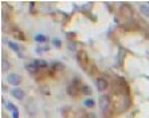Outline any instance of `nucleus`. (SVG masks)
I'll return each mask as SVG.
<instances>
[{
    "mask_svg": "<svg viewBox=\"0 0 149 118\" xmlns=\"http://www.w3.org/2000/svg\"><path fill=\"white\" fill-rule=\"evenodd\" d=\"M110 103L111 106L114 108L116 111H118V113H122V111H125L126 109L129 108V101H128V93H126V90L125 89H118L117 91L114 90V93H113V95L110 97Z\"/></svg>",
    "mask_w": 149,
    "mask_h": 118,
    "instance_id": "f257e3e1",
    "label": "nucleus"
},
{
    "mask_svg": "<svg viewBox=\"0 0 149 118\" xmlns=\"http://www.w3.org/2000/svg\"><path fill=\"white\" fill-rule=\"evenodd\" d=\"M75 56H77V62L79 63L82 67H85L87 65V62H89V55H87V52L85 50H78Z\"/></svg>",
    "mask_w": 149,
    "mask_h": 118,
    "instance_id": "f03ea898",
    "label": "nucleus"
},
{
    "mask_svg": "<svg viewBox=\"0 0 149 118\" xmlns=\"http://www.w3.org/2000/svg\"><path fill=\"white\" fill-rule=\"evenodd\" d=\"M7 82L14 87H17L22 82V76L16 73H8L7 74Z\"/></svg>",
    "mask_w": 149,
    "mask_h": 118,
    "instance_id": "7ed1b4c3",
    "label": "nucleus"
},
{
    "mask_svg": "<svg viewBox=\"0 0 149 118\" xmlns=\"http://www.w3.org/2000/svg\"><path fill=\"white\" fill-rule=\"evenodd\" d=\"M120 14H121L122 16H124V19H126V20H130L133 17V11L129 4H122L121 8H120Z\"/></svg>",
    "mask_w": 149,
    "mask_h": 118,
    "instance_id": "20e7f679",
    "label": "nucleus"
},
{
    "mask_svg": "<svg viewBox=\"0 0 149 118\" xmlns=\"http://www.w3.org/2000/svg\"><path fill=\"white\" fill-rule=\"evenodd\" d=\"M109 106H110V98L108 97V95H105V94H102L100 97V108H101V111L102 113H106L109 109Z\"/></svg>",
    "mask_w": 149,
    "mask_h": 118,
    "instance_id": "39448f33",
    "label": "nucleus"
},
{
    "mask_svg": "<svg viewBox=\"0 0 149 118\" xmlns=\"http://www.w3.org/2000/svg\"><path fill=\"white\" fill-rule=\"evenodd\" d=\"M11 94H12V97L15 98V99H17V101H23L24 99V90L23 89H20V87H14L12 90H11Z\"/></svg>",
    "mask_w": 149,
    "mask_h": 118,
    "instance_id": "423d86ee",
    "label": "nucleus"
},
{
    "mask_svg": "<svg viewBox=\"0 0 149 118\" xmlns=\"http://www.w3.org/2000/svg\"><path fill=\"white\" fill-rule=\"evenodd\" d=\"M95 85H97V89L100 93H104V91H106V89H108L109 83L108 81L105 79V78H97V81H95Z\"/></svg>",
    "mask_w": 149,
    "mask_h": 118,
    "instance_id": "0eeeda50",
    "label": "nucleus"
},
{
    "mask_svg": "<svg viewBox=\"0 0 149 118\" xmlns=\"http://www.w3.org/2000/svg\"><path fill=\"white\" fill-rule=\"evenodd\" d=\"M32 63H34V65L38 67L39 70L47 69V67H49V63H47V60H45V59H34V60H32Z\"/></svg>",
    "mask_w": 149,
    "mask_h": 118,
    "instance_id": "6e6552de",
    "label": "nucleus"
},
{
    "mask_svg": "<svg viewBox=\"0 0 149 118\" xmlns=\"http://www.w3.org/2000/svg\"><path fill=\"white\" fill-rule=\"evenodd\" d=\"M6 43H7V46H8V47H10L11 50H14L15 52H17V55H19V56H23V55H22V54H20V46L17 44V43L12 42V40H7V42H6Z\"/></svg>",
    "mask_w": 149,
    "mask_h": 118,
    "instance_id": "1a4fd4ad",
    "label": "nucleus"
},
{
    "mask_svg": "<svg viewBox=\"0 0 149 118\" xmlns=\"http://www.w3.org/2000/svg\"><path fill=\"white\" fill-rule=\"evenodd\" d=\"M35 42L40 43V44H46V43L49 42V38L43 34H36L35 35Z\"/></svg>",
    "mask_w": 149,
    "mask_h": 118,
    "instance_id": "9d476101",
    "label": "nucleus"
},
{
    "mask_svg": "<svg viewBox=\"0 0 149 118\" xmlns=\"http://www.w3.org/2000/svg\"><path fill=\"white\" fill-rule=\"evenodd\" d=\"M26 70H27V71H28V73H30V74H36V73H38V67H36V66H35V65H34V63H27V65H26Z\"/></svg>",
    "mask_w": 149,
    "mask_h": 118,
    "instance_id": "9b49d317",
    "label": "nucleus"
},
{
    "mask_svg": "<svg viewBox=\"0 0 149 118\" xmlns=\"http://www.w3.org/2000/svg\"><path fill=\"white\" fill-rule=\"evenodd\" d=\"M83 106H85V108H89V109H93V108H95V101H93L91 98H85Z\"/></svg>",
    "mask_w": 149,
    "mask_h": 118,
    "instance_id": "f8f14e48",
    "label": "nucleus"
},
{
    "mask_svg": "<svg viewBox=\"0 0 149 118\" xmlns=\"http://www.w3.org/2000/svg\"><path fill=\"white\" fill-rule=\"evenodd\" d=\"M140 12L142 15H145L146 17H149V6L148 4H141L140 6Z\"/></svg>",
    "mask_w": 149,
    "mask_h": 118,
    "instance_id": "ddd939ff",
    "label": "nucleus"
},
{
    "mask_svg": "<svg viewBox=\"0 0 149 118\" xmlns=\"http://www.w3.org/2000/svg\"><path fill=\"white\" fill-rule=\"evenodd\" d=\"M50 50V47L49 46H38V47H36V49H35V51L38 52V54H43V52H46V51H49Z\"/></svg>",
    "mask_w": 149,
    "mask_h": 118,
    "instance_id": "4468645a",
    "label": "nucleus"
},
{
    "mask_svg": "<svg viewBox=\"0 0 149 118\" xmlns=\"http://www.w3.org/2000/svg\"><path fill=\"white\" fill-rule=\"evenodd\" d=\"M10 67H11V63L8 62V60H6V59H3V60H1V70H3V71H7V70H10Z\"/></svg>",
    "mask_w": 149,
    "mask_h": 118,
    "instance_id": "2eb2a0df",
    "label": "nucleus"
},
{
    "mask_svg": "<svg viewBox=\"0 0 149 118\" xmlns=\"http://www.w3.org/2000/svg\"><path fill=\"white\" fill-rule=\"evenodd\" d=\"M52 46L56 47V49H61V47H62V40L58 39V38H54L52 39Z\"/></svg>",
    "mask_w": 149,
    "mask_h": 118,
    "instance_id": "dca6fc26",
    "label": "nucleus"
},
{
    "mask_svg": "<svg viewBox=\"0 0 149 118\" xmlns=\"http://www.w3.org/2000/svg\"><path fill=\"white\" fill-rule=\"evenodd\" d=\"M81 93H86L87 95H89V94H91V90H90V87L87 86V85H83L82 83V86H81Z\"/></svg>",
    "mask_w": 149,
    "mask_h": 118,
    "instance_id": "f3484780",
    "label": "nucleus"
},
{
    "mask_svg": "<svg viewBox=\"0 0 149 118\" xmlns=\"http://www.w3.org/2000/svg\"><path fill=\"white\" fill-rule=\"evenodd\" d=\"M12 32H14V35H15V36H16V38L17 39H22V40H24V39H26V36H24V35H23V32H16V31H12Z\"/></svg>",
    "mask_w": 149,
    "mask_h": 118,
    "instance_id": "a211bd4d",
    "label": "nucleus"
},
{
    "mask_svg": "<svg viewBox=\"0 0 149 118\" xmlns=\"http://www.w3.org/2000/svg\"><path fill=\"white\" fill-rule=\"evenodd\" d=\"M7 109L11 111V113H12V111H15V110H17L16 106H15V105L12 103V102H8V103H7Z\"/></svg>",
    "mask_w": 149,
    "mask_h": 118,
    "instance_id": "6ab92c4d",
    "label": "nucleus"
},
{
    "mask_svg": "<svg viewBox=\"0 0 149 118\" xmlns=\"http://www.w3.org/2000/svg\"><path fill=\"white\" fill-rule=\"evenodd\" d=\"M52 67H54V69H56V70H62L63 69V65H61L59 62H54V63H52Z\"/></svg>",
    "mask_w": 149,
    "mask_h": 118,
    "instance_id": "aec40b11",
    "label": "nucleus"
},
{
    "mask_svg": "<svg viewBox=\"0 0 149 118\" xmlns=\"http://www.w3.org/2000/svg\"><path fill=\"white\" fill-rule=\"evenodd\" d=\"M69 49L71 50V51H75V50H77V44L74 42H69Z\"/></svg>",
    "mask_w": 149,
    "mask_h": 118,
    "instance_id": "412c9836",
    "label": "nucleus"
},
{
    "mask_svg": "<svg viewBox=\"0 0 149 118\" xmlns=\"http://www.w3.org/2000/svg\"><path fill=\"white\" fill-rule=\"evenodd\" d=\"M11 115H12V118H19V110H15L11 113Z\"/></svg>",
    "mask_w": 149,
    "mask_h": 118,
    "instance_id": "4be33fe9",
    "label": "nucleus"
},
{
    "mask_svg": "<svg viewBox=\"0 0 149 118\" xmlns=\"http://www.w3.org/2000/svg\"><path fill=\"white\" fill-rule=\"evenodd\" d=\"M87 118H97V115L93 114V113H90V114H87Z\"/></svg>",
    "mask_w": 149,
    "mask_h": 118,
    "instance_id": "5701e85b",
    "label": "nucleus"
},
{
    "mask_svg": "<svg viewBox=\"0 0 149 118\" xmlns=\"http://www.w3.org/2000/svg\"><path fill=\"white\" fill-rule=\"evenodd\" d=\"M148 6H149V1H148Z\"/></svg>",
    "mask_w": 149,
    "mask_h": 118,
    "instance_id": "b1692460",
    "label": "nucleus"
}]
</instances>
